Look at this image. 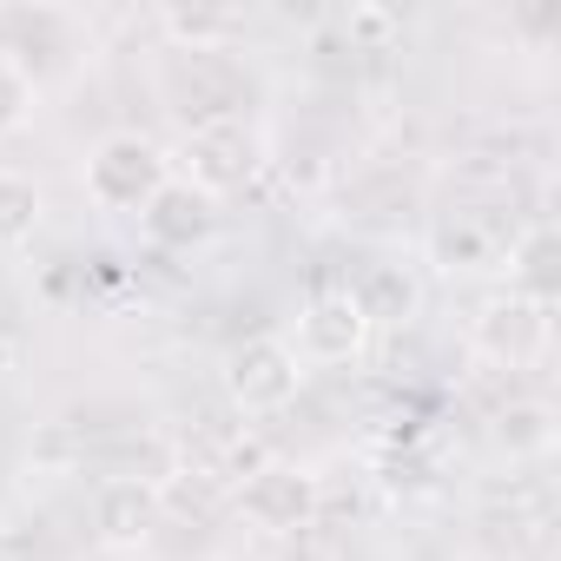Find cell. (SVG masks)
Returning a JSON list of instances; mask_svg holds the SVG:
<instances>
[{"label":"cell","instance_id":"1","mask_svg":"<svg viewBox=\"0 0 561 561\" xmlns=\"http://www.w3.org/2000/svg\"><path fill=\"white\" fill-rule=\"evenodd\" d=\"M264 165V139L244 113H225V119H198L179 133V152H172V179H185L192 192H205L211 205L244 192Z\"/></svg>","mask_w":561,"mask_h":561},{"label":"cell","instance_id":"2","mask_svg":"<svg viewBox=\"0 0 561 561\" xmlns=\"http://www.w3.org/2000/svg\"><path fill=\"white\" fill-rule=\"evenodd\" d=\"M172 179V152L146 133H106L93 139L87 165H80V185H87V205L93 211H146L152 192Z\"/></svg>","mask_w":561,"mask_h":561},{"label":"cell","instance_id":"3","mask_svg":"<svg viewBox=\"0 0 561 561\" xmlns=\"http://www.w3.org/2000/svg\"><path fill=\"white\" fill-rule=\"evenodd\" d=\"M238 515L257 528V535H277V541H291V535H311L318 515H324V482L305 469V462H251L238 476Z\"/></svg>","mask_w":561,"mask_h":561},{"label":"cell","instance_id":"4","mask_svg":"<svg viewBox=\"0 0 561 561\" xmlns=\"http://www.w3.org/2000/svg\"><path fill=\"white\" fill-rule=\"evenodd\" d=\"M225 403L238 416H277V410H291L305 397V364L285 337H244L225 351Z\"/></svg>","mask_w":561,"mask_h":561},{"label":"cell","instance_id":"5","mask_svg":"<svg viewBox=\"0 0 561 561\" xmlns=\"http://www.w3.org/2000/svg\"><path fill=\"white\" fill-rule=\"evenodd\" d=\"M548 324H554V305H535L522 291H489L469 318V344L476 357H489L495 370H528L541 351H548Z\"/></svg>","mask_w":561,"mask_h":561},{"label":"cell","instance_id":"6","mask_svg":"<svg viewBox=\"0 0 561 561\" xmlns=\"http://www.w3.org/2000/svg\"><path fill=\"white\" fill-rule=\"evenodd\" d=\"M370 324H364V311H357V298L337 285V291H318V298H305V311H298V324H291V351H298V364L305 370H337V364H357L364 351H370Z\"/></svg>","mask_w":561,"mask_h":561},{"label":"cell","instance_id":"7","mask_svg":"<svg viewBox=\"0 0 561 561\" xmlns=\"http://www.w3.org/2000/svg\"><path fill=\"white\" fill-rule=\"evenodd\" d=\"M165 522V489L159 476H106L93 489V541L106 554H139Z\"/></svg>","mask_w":561,"mask_h":561},{"label":"cell","instance_id":"8","mask_svg":"<svg viewBox=\"0 0 561 561\" xmlns=\"http://www.w3.org/2000/svg\"><path fill=\"white\" fill-rule=\"evenodd\" d=\"M344 291L357 298V311H364L370 331H397V324H410L423 311V271L403 264V257H377V264H364L351 277Z\"/></svg>","mask_w":561,"mask_h":561},{"label":"cell","instance_id":"9","mask_svg":"<svg viewBox=\"0 0 561 561\" xmlns=\"http://www.w3.org/2000/svg\"><path fill=\"white\" fill-rule=\"evenodd\" d=\"M139 231H146V244H159V251H192V244H205V238L218 231V205H211L205 192H192L185 179H165V185L152 192V205L139 211Z\"/></svg>","mask_w":561,"mask_h":561},{"label":"cell","instance_id":"10","mask_svg":"<svg viewBox=\"0 0 561 561\" xmlns=\"http://www.w3.org/2000/svg\"><path fill=\"white\" fill-rule=\"evenodd\" d=\"M515 231H502L489 211H443L430 231V257L443 271H502Z\"/></svg>","mask_w":561,"mask_h":561},{"label":"cell","instance_id":"11","mask_svg":"<svg viewBox=\"0 0 561 561\" xmlns=\"http://www.w3.org/2000/svg\"><path fill=\"white\" fill-rule=\"evenodd\" d=\"M489 436H495V449L508 462H541L554 449V403L548 397H508L495 410V430Z\"/></svg>","mask_w":561,"mask_h":561},{"label":"cell","instance_id":"12","mask_svg":"<svg viewBox=\"0 0 561 561\" xmlns=\"http://www.w3.org/2000/svg\"><path fill=\"white\" fill-rule=\"evenodd\" d=\"M554 257H561V238L554 225H522L515 244H508V291L535 298V305H554Z\"/></svg>","mask_w":561,"mask_h":561},{"label":"cell","instance_id":"13","mask_svg":"<svg viewBox=\"0 0 561 561\" xmlns=\"http://www.w3.org/2000/svg\"><path fill=\"white\" fill-rule=\"evenodd\" d=\"M159 34L172 41V54H231V41L244 34L238 8H165Z\"/></svg>","mask_w":561,"mask_h":561},{"label":"cell","instance_id":"14","mask_svg":"<svg viewBox=\"0 0 561 561\" xmlns=\"http://www.w3.org/2000/svg\"><path fill=\"white\" fill-rule=\"evenodd\" d=\"M47 225V192L34 172L0 165V251H27Z\"/></svg>","mask_w":561,"mask_h":561},{"label":"cell","instance_id":"15","mask_svg":"<svg viewBox=\"0 0 561 561\" xmlns=\"http://www.w3.org/2000/svg\"><path fill=\"white\" fill-rule=\"evenodd\" d=\"M34 106H41V73H27L14 47H0V139H14L34 119Z\"/></svg>","mask_w":561,"mask_h":561},{"label":"cell","instance_id":"16","mask_svg":"<svg viewBox=\"0 0 561 561\" xmlns=\"http://www.w3.org/2000/svg\"><path fill=\"white\" fill-rule=\"evenodd\" d=\"M344 41H351V54H390V41H403V14L397 8H351Z\"/></svg>","mask_w":561,"mask_h":561},{"label":"cell","instance_id":"17","mask_svg":"<svg viewBox=\"0 0 561 561\" xmlns=\"http://www.w3.org/2000/svg\"><path fill=\"white\" fill-rule=\"evenodd\" d=\"M14 370H21V337L0 331V377H14Z\"/></svg>","mask_w":561,"mask_h":561}]
</instances>
